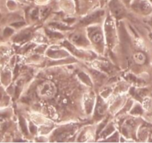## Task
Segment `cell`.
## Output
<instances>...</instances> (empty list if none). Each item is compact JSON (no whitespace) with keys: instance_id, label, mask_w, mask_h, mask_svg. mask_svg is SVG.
<instances>
[{"instance_id":"cell-1","label":"cell","mask_w":152,"mask_h":143,"mask_svg":"<svg viewBox=\"0 0 152 143\" xmlns=\"http://www.w3.org/2000/svg\"><path fill=\"white\" fill-rule=\"evenodd\" d=\"M55 93V87L51 82H44L38 88V93L41 97L50 98Z\"/></svg>"},{"instance_id":"cell-2","label":"cell","mask_w":152,"mask_h":143,"mask_svg":"<svg viewBox=\"0 0 152 143\" xmlns=\"http://www.w3.org/2000/svg\"><path fill=\"white\" fill-rule=\"evenodd\" d=\"M111 10L113 11V13L114 14H116L117 16H120L123 13V7L120 4V3L117 0H112L111 3Z\"/></svg>"},{"instance_id":"cell-3","label":"cell","mask_w":152,"mask_h":143,"mask_svg":"<svg viewBox=\"0 0 152 143\" xmlns=\"http://www.w3.org/2000/svg\"><path fill=\"white\" fill-rule=\"evenodd\" d=\"M91 39L93 42L98 44L102 41V35L100 31L98 30H94L91 33Z\"/></svg>"},{"instance_id":"cell-4","label":"cell","mask_w":152,"mask_h":143,"mask_svg":"<svg viewBox=\"0 0 152 143\" xmlns=\"http://www.w3.org/2000/svg\"><path fill=\"white\" fill-rule=\"evenodd\" d=\"M134 59L135 62L139 64V65H142L146 61V56L144 53H141V52H138V53H135L134 55Z\"/></svg>"},{"instance_id":"cell-5","label":"cell","mask_w":152,"mask_h":143,"mask_svg":"<svg viewBox=\"0 0 152 143\" xmlns=\"http://www.w3.org/2000/svg\"><path fill=\"white\" fill-rule=\"evenodd\" d=\"M71 40L74 42L77 43V44H83V43H86V41L84 40V38L83 37V36L80 35V34H73L71 36Z\"/></svg>"},{"instance_id":"cell-6","label":"cell","mask_w":152,"mask_h":143,"mask_svg":"<svg viewBox=\"0 0 152 143\" xmlns=\"http://www.w3.org/2000/svg\"><path fill=\"white\" fill-rule=\"evenodd\" d=\"M126 1H129V0H126Z\"/></svg>"},{"instance_id":"cell-7","label":"cell","mask_w":152,"mask_h":143,"mask_svg":"<svg viewBox=\"0 0 152 143\" xmlns=\"http://www.w3.org/2000/svg\"><path fill=\"white\" fill-rule=\"evenodd\" d=\"M151 1H152V0H151Z\"/></svg>"}]
</instances>
